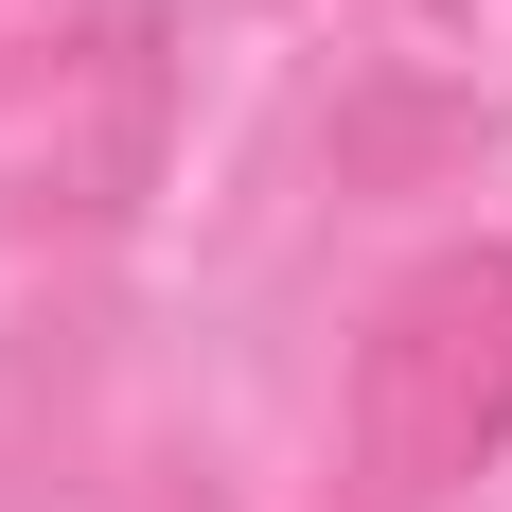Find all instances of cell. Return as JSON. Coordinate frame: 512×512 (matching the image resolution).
Returning <instances> with one entry per match:
<instances>
[{"label": "cell", "instance_id": "1", "mask_svg": "<svg viewBox=\"0 0 512 512\" xmlns=\"http://www.w3.org/2000/svg\"><path fill=\"white\" fill-rule=\"evenodd\" d=\"M512 460V230L424 248L354 336V495L442 512Z\"/></svg>", "mask_w": 512, "mask_h": 512}]
</instances>
